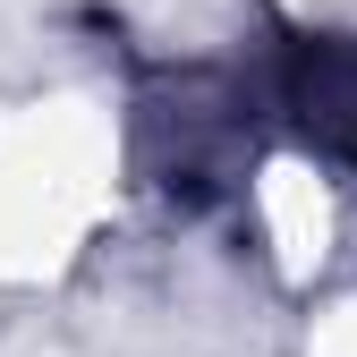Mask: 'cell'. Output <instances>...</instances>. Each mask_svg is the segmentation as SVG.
I'll use <instances>...</instances> for the list:
<instances>
[{
	"mask_svg": "<svg viewBox=\"0 0 357 357\" xmlns=\"http://www.w3.org/2000/svg\"><path fill=\"white\" fill-rule=\"evenodd\" d=\"M273 102L315 153H357V43L298 34L273 68Z\"/></svg>",
	"mask_w": 357,
	"mask_h": 357,
	"instance_id": "1",
	"label": "cell"
}]
</instances>
